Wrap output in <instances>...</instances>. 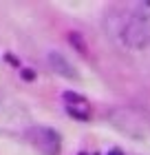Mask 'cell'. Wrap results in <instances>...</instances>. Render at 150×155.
I'll use <instances>...</instances> for the list:
<instances>
[{"label": "cell", "instance_id": "2", "mask_svg": "<svg viewBox=\"0 0 150 155\" xmlns=\"http://www.w3.org/2000/svg\"><path fill=\"white\" fill-rule=\"evenodd\" d=\"M33 126L29 111L16 97L0 93V135H22Z\"/></svg>", "mask_w": 150, "mask_h": 155}, {"label": "cell", "instance_id": "1", "mask_svg": "<svg viewBox=\"0 0 150 155\" xmlns=\"http://www.w3.org/2000/svg\"><path fill=\"white\" fill-rule=\"evenodd\" d=\"M113 22L115 38L128 49H144L150 47V0L137 2L124 11H117Z\"/></svg>", "mask_w": 150, "mask_h": 155}, {"label": "cell", "instance_id": "6", "mask_svg": "<svg viewBox=\"0 0 150 155\" xmlns=\"http://www.w3.org/2000/svg\"><path fill=\"white\" fill-rule=\"evenodd\" d=\"M108 155H124V153H121V151H119V149H113V151H110V153H108Z\"/></svg>", "mask_w": 150, "mask_h": 155}, {"label": "cell", "instance_id": "4", "mask_svg": "<svg viewBox=\"0 0 150 155\" xmlns=\"http://www.w3.org/2000/svg\"><path fill=\"white\" fill-rule=\"evenodd\" d=\"M64 102H66V111L75 120H88L91 117V104L86 97L77 93H64Z\"/></svg>", "mask_w": 150, "mask_h": 155}, {"label": "cell", "instance_id": "5", "mask_svg": "<svg viewBox=\"0 0 150 155\" xmlns=\"http://www.w3.org/2000/svg\"><path fill=\"white\" fill-rule=\"evenodd\" d=\"M49 62H51V67H53V71L55 73H60V75H66V78H77L75 73V67L71 64V62L64 58L62 53L58 51H51V55H49Z\"/></svg>", "mask_w": 150, "mask_h": 155}, {"label": "cell", "instance_id": "3", "mask_svg": "<svg viewBox=\"0 0 150 155\" xmlns=\"http://www.w3.org/2000/svg\"><path fill=\"white\" fill-rule=\"evenodd\" d=\"M24 137L29 140V144L35 146L42 155H60V151H62V140H60V135L53 129H49V126L33 124L31 129L24 133Z\"/></svg>", "mask_w": 150, "mask_h": 155}]
</instances>
